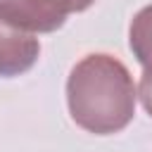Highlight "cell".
<instances>
[{
    "label": "cell",
    "instance_id": "1",
    "mask_svg": "<svg viewBox=\"0 0 152 152\" xmlns=\"http://www.w3.org/2000/svg\"><path fill=\"white\" fill-rule=\"evenodd\" d=\"M69 114L88 133L124 131L135 114V86L124 62L112 55H86L66 78Z\"/></svg>",
    "mask_w": 152,
    "mask_h": 152
},
{
    "label": "cell",
    "instance_id": "2",
    "mask_svg": "<svg viewBox=\"0 0 152 152\" xmlns=\"http://www.w3.org/2000/svg\"><path fill=\"white\" fill-rule=\"evenodd\" d=\"M95 0H0V14L28 33H52L66 17L83 12Z\"/></svg>",
    "mask_w": 152,
    "mask_h": 152
},
{
    "label": "cell",
    "instance_id": "3",
    "mask_svg": "<svg viewBox=\"0 0 152 152\" xmlns=\"http://www.w3.org/2000/svg\"><path fill=\"white\" fill-rule=\"evenodd\" d=\"M38 55V38L0 14V76L10 78L28 71L36 64Z\"/></svg>",
    "mask_w": 152,
    "mask_h": 152
},
{
    "label": "cell",
    "instance_id": "4",
    "mask_svg": "<svg viewBox=\"0 0 152 152\" xmlns=\"http://www.w3.org/2000/svg\"><path fill=\"white\" fill-rule=\"evenodd\" d=\"M128 45L133 50V57L142 64V69L152 66V5L142 7L128 28Z\"/></svg>",
    "mask_w": 152,
    "mask_h": 152
},
{
    "label": "cell",
    "instance_id": "5",
    "mask_svg": "<svg viewBox=\"0 0 152 152\" xmlns=\"http://www.w3.org/2000/svg\"><path fill=\"white\" fill-rule=\"evenodd\" d=\"M138 97H140L145 112L152 116V66H150V69H142L140 86H138Z\"/></svg>",
    "mask_w": 152,
    "mask_h": 152
}]
</instances>
